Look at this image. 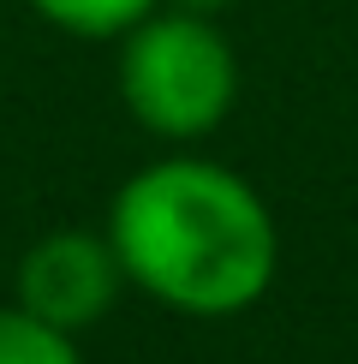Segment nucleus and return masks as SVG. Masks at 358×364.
Wrapping results in <instances>:
<instances>
[{"label": "nucleus", "instance_id": "obj_3", "mask_svg": "<svg viewBox=\"0 0 358 364\" xmlns=\"http://www.w3.org/2000/svg\"><path fill=\"white\" fill-rule=\"evenodd\" d=\"M126 269L108 245V233H84V227H60V233L36 239L18 263V305L42 323L84 335L114 311Z\"/></svg>", "mask_w": 358, "mask_h": 364}, {"label": "nucleus", "instance_id": "obj_1", "mask_svg": "<svg viewBox=\"0 0 358 364\" xmlns=\"http://www.w3.org/2000/svg\"><path fill=\"white\" fill-rule=\"evenodd\" d=\"M108 245L131 287L185 316L251 311L281 263L268 203L203 156H168L131 173L114 191Z\"/></svg>", "mask_w": 358, "mask_h": 364}, {"label": "nucleus", "instance_id": "obj_6", "mask_svg": "<svg viewBox=\"0 0 358 364\" xmlns=\"http://www.w3.org/2000/svg\"><path fill=\"white\" fill-rule=\"evenodd\" d=\"M168 6H179V12H203V18H209V12L227 6V0H168Z\"/></svg>", "mask_w": 358, "mask_h": 364}, {"label": "nucleus", "instance_id": "obj_5", "mask_svg": "<svg viewBox=\"0 0 358 364\" xmlns=\"http://www.w3.org/2000/svg\"><path fill=\"white\" fill-rule=\"evenodd\" d=\"M0 364H84L78 358V335L18 311H0Z\"/></svg>", "mask_w": 358, "mask_h": 364}, {"label": "nucleus", "instance_id": "obj_4", "mask_svg": "<svg viewBox=\"0 0 358 364\" xmlns=\"http://www.w3.org/2000/svg\"><path fill=\"white\" fill-rule=\"evenodd\" d=\"M54 30L66 36H84V42H108V36H126L138 18L161 6V0H30Z\"/></svg>", "mask_w": 358, "mask_h": 364}, {"label": "nucleus", "instance_id": "obj_2", "mask_svg": "<svg viewBox=\"0 0 358 364\" xmlns=\"http://www.w3.org/2000/svg\"><path fill=\"white\" fill-rule=\"evenodd\" d=\"M119 102L149 138L197 144L239 102V60L203 12L156 6L119 36Z\"/></svg>", "mask_w": 358, "mask_h": 364}]
</instances>
